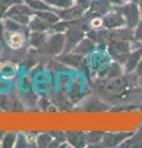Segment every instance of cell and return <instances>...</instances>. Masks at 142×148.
I'll use <instances>...</instances> for the list:
<instances>
[{"label": "cell", "mask_w": 142, "mask_h": 148, "mask_svg": "<svg viewBox=\"0 0 142 148\" xmlns=\"http://www.w3.org/2000/svg\"><path fill=\"white\" fill-rule=\"evenodd\" d=\"M17 140V133L16 132H6L1 137V147L4 148H12L15 147V143Z\"/></svg>", "instance_id": "ac0fdd59"}, {"label": "cell", "mask_w": 142, "mask_h": 148, "mask_svg": "<svg viewBox=\"0 0 142 148\" xmlns=\"http://www.w3.org/2000/svg\"><path fill=\"white\" fill-rule=\"evenodd\" d=\"M66 45V36L63 32H54L51 36L47 37L46 42L41 48L37 49L40 54H48V56H59L64 51Z\"/></svg>", "instance_id": "6da1fadb"}, {"label": "cell", "mask_w": 142, "mask_h": 148, "mask_svg": "<svg viewBox=\"0 0 142 148\" xmlns=\"http://www.w3.org/2000/svg\"><path fill=\"white\" fill-rule=\"evenodd\" d=\"M47 5L51 6L53 10L54 9H66L72 6L75 1L74 0H43Z\"/></svg>", "instance_id": "d6986e66"}, {"label": "cell", "mask_w": 142, "mask_h": 148, "mask_svg": "<svg viewBox=\"0 0 142 148\" xmlns=\"http://www.w3.org/2000/svg\"><path fill=\"white\" fill-rule=\"evenodd\" d=\"M105 132H89L86 133V143H102V140L104 137Z\"/></svg>", "instance_id": "44dd1931"}, {"label": "cell", "mask_w": 142, "mask_h": 148, "mask_svg": "<svg viewBox=\"0 0 142 148\" xmlns=\"http://www.w3.org/2000/svg\"><path fill=\"white\" fill-rule=\"evenodd\" d=\"M134 132H117V133H104V137L102 140V146L103 147H116L121 146L122 142H125L127 138H130Z\"/></svg>", "instance_id": "ba28073f"}, {"label": "cell", "mask_w": 142, "mask_h": 148, "mask_svg": "<svg viewBox=\"0 0 142 148\" xmlns=\"http://www.w3.org/2000/svg\"><path fill=\"white\" fill-rule=\"evenodd\" d=\"M140 109H141V110H142V105H141V106H140Z\"/></svg>", "instance_id": "f546056e"}, {"label": "cell", "mask_w": 142, "mask_h": 148, "mask_svg": "<svg viewBox=\"0 0 142 148\" xmlns=\"http://www.w3.org/2000/svg\"><path fill=\"white\" fill-rule=\"evenodd\" d=\"M125 147H142V128L139 132L134 133L130 138L125 141V145H121Z\"/></svg>", "instance_id": "ffe728a7"}, {"label": "cell", "mask_w": 142, "mask_h": 148, "mask_svg": "<svg viewBox=\"0 0 142 148\" xmlns=\"http://www.w3.org/2000/svg\"><path fill=\"white\" fill-rule=\"evenodd\" d=\"M95 47H97V42H95L94 40H91L90 37L85 36L84 38L75 46V48L73 49L72 52L78 53V54H82V56H88V54L94 52Z\"/></svg>", "instance_id": "8fae6325"}, {"label": "cell", "mask_w": 142, "mask_h": 148, "mask_svg": "<svg viewBox=\"0 0 142 148\" xmlns=\"http://www.w3.org/2000/svg\"><path fill=\"white\" fill-rule=\"evenodd\" d=\"M91 3H93V0H75L77 5H79L82 9H84L85 11H88L89 9H90Z\"/></svg>", "instance_id": "cb8c5ba5"}, {"label": "cell", "mask_w": 142, "mask_h": 148, "mask_svg": "<svg viewBox=\"0 0 142 148\" xmlns=\"http://www.w3.org/2000/svg\"><path fill=\"white\" fill-rule=\"evenodd\" d=\"M0 147H1V140H0Z\"/></svg>", "instance_id": "f1b7e54d"}, {"label": "cell", "mask_w": 142, "mask_h": 148, "mask_svg": "<svg viewBox=\"0 0 142 148\" xmlns=\"http://www.w3.org/2000/svg\"><path fill=\"white\" fill-rule=\"evenodd\" d=\"M104 21V27L106 30H115V29H121V27L126 26V21L123 15L117 10V9L113 8L108 14L103 16Z\"/></svg>", "instance_id": "5b68a950"}, {"label": "cell", "mask_w": 142, "mask_h": 148, "mask_svg": "<svg viewBox=\"0 0 142 148\" xmlns=\"http://www.w3.org/2000/svg\"><path fill=\"white\" fill-rule=\"evenodd\" d=\"M21 3H25L24 0H0V5L5 6V8H10L12 5H16V4H21Z\"/></svg>", "instance_id": "d4e9b609"}, {"label": "cell", "mask_w": 142, "mask_h": 148, "mask_svg": "<svg viewBox=\"0 0 142 148\" xmlns=\"http://www.w3.org/2000/svg\"><path fill=\"white\" fill-rule=\"evenodd\" d=\"M30 32L29 30L24 31H11L6 32V43L11 49H20L25 45V41L27 38V34Z\"/></svg>", "instance_id": "9c48e42d"}, {"label": "cell", "mask_w": 142, "mask_h": 148, "mask_svg": "<svg viewBox=\"0 0 142 148\" xmlns=\"http://www.w3.org/2000/svg\"><path fill=\"white\" fill-rule=\"evenodd\" d=\"M35 11L31 9L26 3L16 4V5L10 6L5 12V17L11 18V20L19 22L20 25L27 26L30 24L31 18L34 17Z\"/></svg>", "instance_id": "7a4b0ae2"}, {"label": "cell", "mask_w": 142, "mask_h": 148, "mask_svg": "<svg viewBox=\"0 0 142 148\" xmlns=\"http://www.w3.org/2000/svg\"><path fill=\"white\" fill-rule=\"evenodd\" d=\"M48 37V32H40V31H31V34L29 35V42L30 46L32 48L37 51L43 46Z\"/></svg>", "instance_id": "4fadbf2b"}, {"label": "cell", "mask_w": 142, "mask_h": 148, "mask_svg": "<svg viewBox=\"0 0 142 148\" xmlns=\"http://www.w3.org/2000/svg\"><path fill=\"white\" fill-rule=\"evenodd\" d=\"M109 1L111 3L113 8H116V6H122V5H125V4L132 1V0H109Z\"/></svg>", "instance_id": "484cf974"}, {"label": "cell", "mask_w": 142, "mask_h": 148, "mask_svg": "<svg viewBox=\"0 0 142 148\" xmlns=\"http://www.w3.org/2000/svg\"><path fill=\"white\" fill-rule=\"evenodd\" d=\"M58 59L61 61L62 63L68 64L71 67H74V68H80V69H85L86 71V59H85V56H82V54H78L74 52H67V53H61L58 56ZM88 72V71H86Z\"/></svg>", "instance_id": "8992f818"}, {"label": "cell", "mask_w": 142, "mask_h": 148, "mask_svg": "<svg viewBox=\"0 0 142 148\" xmlns=\"http://www.w3.org/2000/svg\"><path fill=\"white\" fill-rule=\"evenodd\" d=\"M137 4H139V8L141 11V17H142V0H137Z\"/></svg>", "instance_id": "4316f807"}, {"label": "cell", "mask_w": 142, "mask_h": 148, "mask_svg": "<svg viewBox=\"0 0 142 148\" xmlns=\"http://www.w3.org/2000/svg\"><path fill=\"white\" fill-rule=\"evenodd\" d=\"M27 26H29L30 31H40V32H49V30H51V27H52V25L49 24V22L45 21L42 17L37 16L36 14L34 15V17L31 18L30 24Z\"/></svg>", "instance_id": "7c38bea8"}, {"label": "cell", "mask_w": 142, "mask_h": 148, "mask_svg": "<svg viewBox=\"0 0 142 148\" xmlns=\"http://www.w3.org/2000/svg\"><path fill=\"white\" fill-rule=\"evenodd\" d=\"M8 10V8L0 5V38H3V31H4V25H3V21H4V17H5V12Z\"/></svg>", "instance_id": "603a6c76"}, {"label": "cell", "mask_w": 142, "mask_h": 148, "mask_svg": "<svg viewBox=\"0 0 142 148\" xmlns=\"http://www.w3.org/2000/svg\"><path fill=\"white\" fill-rule=\"evenodd\" d=\"M68 143L73 147H83L86 145V135L83 132H66Z\"/></svg>", "instance_id": "5bb4252c"}, {"label": "cell", "mask_w": 142, "mask_h": 148, "mask_svg": "<svg viewBox=\"0 0 142 148\" xmlns=\"http://www.w3.org/2000/svg\"><path fill=\"white\" fill-rule=\"evenodd\" d=\"M115 9H117V10L123 15L125 21H126V27H129L131 30L135 29L137 26V24L140 22V20L142 18L137 1H130L122 6H116Z\"/></svg>", "instance_id": "277c9868"}, {"label": "cell", "mask_w": 142, "mask_h": 148, "mask_svg": "<svg viewBox=\"0 0 142 148\" xmlns=\"http://www.w3.org/2000/svg\"><path fill=\"white\" fill-rule=\"evenodd\" d=\"M35 14L40 17H42L45 21L49 22L51 25H54L57 24V22L61 20L59 16L57 15V12L54 10H42V11H35Z\"/></svg>", "instance_id": "2e32d148"}, {"label": "cell", "mask_w": 142, "mask_h": 148, "mask_svg": "<svg viewBox=\"0 0 142 148\" xmlns=\"http://www.w3.org/2000/svg\"><path fill=\"white\" fill-rule=\"evenodd\" d=\"M141 59H142V46L130 52L126 62L123 63V71H125V73L130 74L134 71H136V68L139 67Z\"/></svg>", "instance_id": "30bf717a"}, {"label": "cell", "mask_w": 142, "mask_h": 148, "mask_svg": "<svg viewBox=\"0 0 142 148\" xmlns=\"http://www.w3.org/2000/svg\"><path fill=\"white\" fill-rule=\"evenodd\" d=\"M74 1H75V0H74Z\"/></svg>", "instance_id": "4dcf8cb0"}, {"label": "cell", "mask_w": 142, "mask_h": 148, "mask_svg": "<svg viewBox=\"0 0 142 148\" xmlns=\"http://www.w3.org/2000/svg\"><path fill=\"white\" fill-rule=\"evenodd\" d=\"M139 84H140V88H141V90H142V75L140 77V80H139Z\"/></svg>", "instance_id": "83f0119b"}, {"label": "cell", "mask_w": 142, "mask_h": 148, "mask_svg": "<svg viewBox=\"0 0 142 148\" xmlns=\"http://www.w3.org/2000/svg\"><path fill=\"white\" fill-rule=\"evenodd\" d=\"M54 11L57 12V15L59 16L61 20L64 21H73V20H78V18L83 17L85 10L82 9L79 5H77L74 3L72 6L66 8V9H54Z\"/></svg>", "instance_id": "52a82bcc"}, {"label": "cell", "mask_w": 142, "mask_h": 148, "mask_svg": "<svg viewBox=\"0 0 142 148\" xmlns=\"http://www.w3.org/2000/svg\"><path fill=\"white\" fill-rule=\"evenodd\" d=\"M134 38L136 42H142V18L134 29Z\"/></svg>", "instance_id": "7402d4cb"}, {"label": "cell", "mask_w": 142, "mask_h": 148, "mask_svg": "<svg viewBox=\"0 0 142 148\" xmlns=\"http://www.w3.org/2000/svg\"><path fill=\"white\" fill-rule=\"evenodd\" d=\"M131 52L130 41L126 40H113L108 43V53L114 61L123 64Z\"/></svg>", "instance_id": "3957f363"}, {"label": "cell", "mask_w": 142, "mask_h": 148, "mask_svg": "<svg viewBox=\"0 0 142 148\" xmlns=\"http://www.w3.org/2000/svg\"><path fill=\"white\" fill-rule=\"evenodd\" d=\"M123 72H125V71H123V68H122L121 64L114 61V62L104 71V75H103V77L108 78V79H116V78L120 77Z\"/></svg>", "instance_id": "9a60e30c"}, {"label": "cell", "mask_w": 142, "mask_h": 148, "mask_svg": "<svg viewBox=\"0 0 142 148\" xmlns=\"http://www.w3.org/2000/svg\"><path fill=\"white\" fill-rule=\"evenodd\" d=\"M54 138L52 136V133H40L36 137V146L38 147H51V143H53Z\"/></svg>", "instance_id": "e0dca14e"}]
</instances>
